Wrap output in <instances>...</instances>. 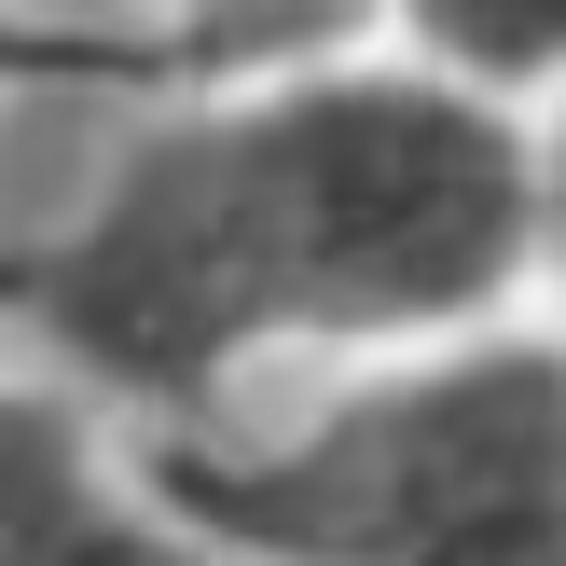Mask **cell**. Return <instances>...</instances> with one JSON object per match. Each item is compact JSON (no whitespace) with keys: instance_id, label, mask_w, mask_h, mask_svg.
Returning a JSON list of instances; mask_svg holds the SVG:
<instances>
[{"instance_id":"3957f363","label":"cell","mask_w":566,"mask_h":566,"mask_svg":"<svg viewBox=\"0 0 566 566\" xmlns=\"http://www.w3.org/2000/svg\"><path fill=\"white\" fill-rule=\"evenodd\" d=\"M0 566H221V553L180 512L125 497L55 401L0 387Z\"/></svg>"},{"instance_id":"8992f818","label":"cell","mask_w":566,"mask_h":566,"mask_svg":"<svg viewBox=\"0 0 566 566\" xmlns=\"http://www.w3.org/2000/svg\"><path fill=\"white\" fill-rule=\"evenodd\" d=\"M539 276H553V332H566V111L539 138Z\"/></svg>"},{"instance_id":"7a4b0ae2","label":"cell","mask_w":566,"mask_h":566,"mask_svg":"<svg viewBox=\"0 0 566 566\" xmlns=\"http://www.w3.org/2000/svg\"><path fill=\"white\" fill-rule=\"evenodd\" d=\"M153 484L221 566H566V332L415 346L304 429L180 442Z\"/></svg>"},{"instance_id":"6da1fadb","label":"cell","mask_w":566,"mask_h":566,"mask_svg":"<svg viewBox=\"0 0 566 566\" xmlns=\"http://www.w3.org/2000/svg\"><path fill=\"white\" fill-rule=\"evenodd\" d=\"M539 276V125L401 70H291L208 125H153L28 304L138 401H208L263 346H457Z\"/></svg>"},{"instance_id":"277c9868","label":"cell","mask_w":566,"mask_h":566,"mask_svg":"<svg viewBox=\"0 0 566 566\" xmlns=\"http://www.w3.org/2000/svg\"><path fill=\"white\" fill-rule=\"evenodd\" d=\"M401 42H415L429 83H457V97H484V111L553 138V111H566V0H429Z\"/></svg>"},{"instance_id":"5b68a950","label":"cell","mask_w":566,"mask_h":566,"mask_svg":"<svg viewBox=\"0 0 566 566\" xmlns=\"http://www.w3.org/2000/svg\"><path fill=\"white\" fill-rule=\"evenodd\" d=\"M97 70H125V42H70V28H0V83H97Z\"/></svg>"}]
</instances>
